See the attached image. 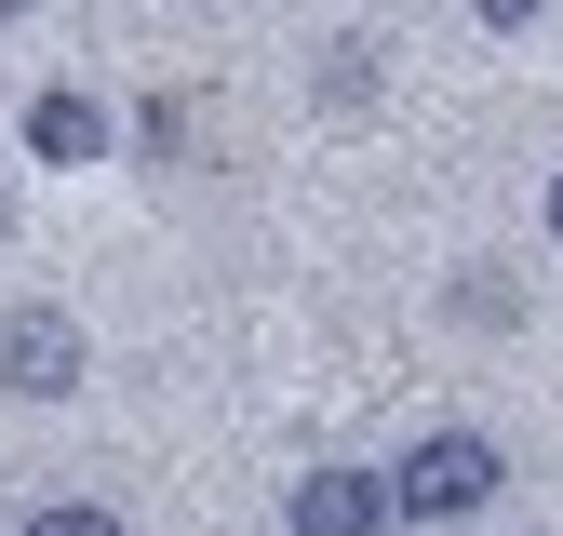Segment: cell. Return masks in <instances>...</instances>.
<instances>
[{
    "label": "cell",
    "mask_w": 563,
    "mask_h": 536,
    "mask_svg": "<svg viewBox=\"0 0 563 536\" xmlns=\"http://www.w3.org/2000/svg\"><path fill=\"white\" fill-rule=\"evenodd\" d=\"M483 496H497V443H483V429H430V443L389 469V510L402 523H470Z\"/></svg>",
    "instance_id": "obj_1"
},
{
    "label": "cell",
    "mask_w": 563,
    "mask_h": 536,
    "mask_svg": "<svg viewBox=\"0 0 563 536\" xmlns=\"http://www.w3.org/2000/svg\"><path fill=\"white\" fill-rule=\"evenodd\" d=\"M81 322H67V309H14V322H0V389H14V402H67V389H81Z\"/></svg>",
    "instance_id": "obj_2"
},
{
    "label": "cell",
    "mask_w": 563,
    "mask_h": 536,
    "mask_svg": "<svg viewBox=\"0 0 563 536\" xmlns=\"http://www.w3.org/2000/svg\"><path fill=\"white\" fill-rule=\"evenodd\" d=\"M282 523H296V536H376L389 523V483H376V469H309Z\"/></svg>",
    "instance_id": "obj_3"
},
{
    "label": "cell",
    "mask_w": 563,
    "mask_h": 536,
    "mask_svg": "<svg viewBox=\"0 0 563 536\" xmlns=\"http://www.w3.org/2000/svg\"><path fill=\"white\" fill-rule=\"evenodd\" d=\"M27 148H41V161H95V148H108V108H95V94H41V108H27Z\"/></svg>",
    "instance_id": "obj_4"
},
{
    "label": "cell",
    "mask_w": 563,
    "mask_h": 536,
    "mask_svg": "<svg viewBox=\"0 0 563 536\" xmlns=\"http://www.w3.org/2000/svg\"><path fill=\"white\" fill-rule=\"evenodd\" d=\"M14 536H121V523H108V510H81V496H54V510H27Z\"/></svg>",
    "instance_id": "obj_5"
},
{
    "label": "cell",
    "mask_w": 563,
    "mask_h": 536,
    "mask_svg": "<svg viewBox=\"0 0 563 536\" xmlns=\"http://www.w3.org/2000/svg\"><path fill=\"white\" fill-rule=\"evenodd\" d=\"M470 14H483V27H537L550 0H470Z\"/></svg>",
    "instance_id": "obj_6"
},
{
    "label": "cell",
    "mask_w": 563,
    "mask_h": 536,
    "mask_svg": "<svg viewBox=\"0 0 563 536\" xmlns=\"http://www.w3.org/2000/svg\"><path fill=\"white\" fill-rule=\"evenodd\" d=\"M550 242H563V188H550Z\"/></svg>",
    "instance_id": "obj_7"
},
{
    "label": "cell",
    "mask_w": 563,
    "mask_h": 536,
    "mask_svg": "<svg viewBox=\"0 0 563 536\" xmlns=\"http://www.w3.org/2000/svg\"><path fill=\"white\" fill-rule=\"evenodd\" d=\"M0 14H27V0H0Z\"/></svg>",
    "instance_id": "obj_8"
},
{
    "label": "cell",
    "mask_w": 563,
    "mask_h": 536,
    "mask_svg": "<svg viewBox=\"0 0 563 536\" xmlns=\"http://www.w3.org/2000/svg\"><path fill=\"white\" fill-rule=\"evenodd\" d=\"M0 228H14V215H0Z\"/></svg>",
    "instance_id": "obj_9"
}]
</instances>
